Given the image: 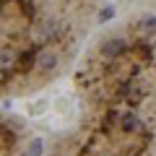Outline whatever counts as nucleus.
<instances>
[{"instance_id": "f257e3e1", "label": "nucleus", "mask_w": 156, "mask_h": 156, "mask_svg": "<svg viewBox=\"0 0 156 156\" xmlns=\"http://www.w3.org/2000/svg\"><path fill=\"white\" fill-rule=\"evenodd\" d=\"M76 117L44 156H156V16L125 18L86 44Z\"/></svg>"}, {"instance_id": "f03ea898", "label": "nucleus", "mask_w": 156, "mask_h": 156, "mask_svg": "<svg viewBox=\"0 0 156 156\" xmlns=\"http://www.w3.org/2000/svg\"><path fill=\"white\" fill-rule=\"evenodd\" d=\"M101 0H0V99L29 96L76 68Z\"/></svg>"}, {"instance_id": "7ed1b4c3", "label": "nucleus", "mask_w": 156, "mask_h": 156, "mask_svg": "<svg viewBox=\"0 0 156 156\" xmlns=\"http://www.w3.org/2000/svg\"><path fill=\"white\" fill-rule=\"evenodd\" d=\"M31 135L13 115L0 112V156H31Z\"/></svg>"}]
</instances>
